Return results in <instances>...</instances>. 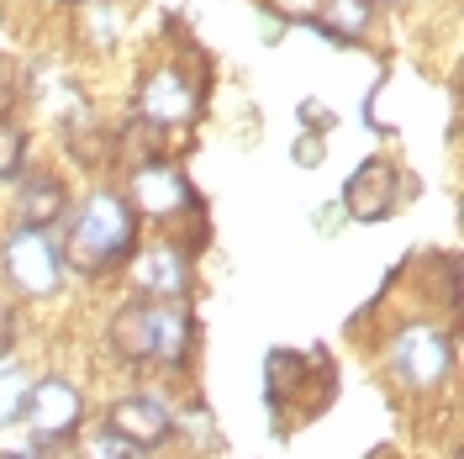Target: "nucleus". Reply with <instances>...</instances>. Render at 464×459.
<instances>
[{"instance_id": "2eb2a0df", "label": "nucleus", "mask_w": 464, "mask_h": 459, "mask_svg": "<svg viewBox=\"0 0 464 459\" xmlns=\"http://www.w3.org/2000/svg\"><path fill=\"white\" fill-rule=\"evenodd\" d=\"M27 391H32L27 375L16 370V365H0V423H16V417H22Z\"/></svg>"}, {"instance_id": "a211bd4d", "label": "nucleus", "mask_w": 464, "mask_h": 459, "mask_svg": "<svg viewBox=\"0 0 464 459\" xmlns=\"http://www.w3.org/2000/svg\"><path fill=\"white\" fill-rule=\"evenodd\" d=\"M16 95H22V74H16V63H11V58H0V122H11Z\"/></svg>"}, {"instance_id": "412c9836", "label": "nucleus", "mask_w": 464, "mask_h": 459, "mask_svg": "<svg viewBox=\"0 0 464 459\" xmlns=\"http://www.w3.org/2000/svg\"><path fill=\"white\" fill-rule=\"evenodd\" d=\"M0 459H37V454H22V449H11V454H0Z\"/></svg>"}, {"instance_id": "6e6552de", "label": "nucleus", "mask_w": 464, "mask_h": 459, "mask_svg": "<svg viewBox=\"0 0 464 459\" xmlns=\"http://www.w3.org/2000/svg\"><path fill=\"white\" fill-rule=\"evenodd\" d=\"M132 211L138 217H185L190 211V185H185V174L169 170L164 159L159 164H143V170H132Z\"/></svg>"}, {"instance_id": "f3484780", "label": "nucleus", "mask_w": 464, "mask_h": 459, "mask_svg": "<svg viewBox=\"0 0 464 459\" xmlns=\"http://www.w3.org/2000/svg\"><path fill=\"white\" fill-rule=\"evenodd\" d=\"M85 459H143V449L127 444V438H116V433H101V438L85 449Z\"/></svg>"}, {"instance_id": "0eeeda50", "label": "nucleus", "mask_w": 464, "mask_h": 459, "mask_svg": "<svg viewBox=\"0 0 464 459\" xmlns=\"http://www.w3.org/2000/svg\"><path fill=\"white\" fill-rule=\"evenodd\" d=\"M396 164L391 159H364L353 180L343 185V206L348 217H359V222H380V217H391L396 211Z\"/></svg>"}, {"instance_id": "f257e3e1", "label": "nucleus", "mask_w": 464, "mask_h": 459, "mask_svg": "<svg viewBox=\"0 0 464 459\" xmlns=\"http://www.w3.org/2000/svg\"><path fill=\"white\" fill-rule=\"evenodd\" d=\"M132 249H138V211H132L127 196H116V190H95V196L69 217V232H63V243H58L63 264L80 269V275H106V269H116Z\"/></svg>"}, {"instance_id": "9b49d317", "label": "nucleus", "mask_w": 464, "mask_h": 459, "mask_svg": "<svg viewBox=\"0 0 464 459\" xmlns=\"http://www.w3.org/2000/svg\"><path fill=\"white\" fill-rule=\"evenodd\" d=\"M63 211H69L63 180H53V174H22V185H16V222H22V232H48L53 222H63Z\"/></svg>"}, {"instance_id": "423d86ee", "label": "nucleus", "mask_w": 464, "mask_h": 459, "mask_svg": "<svg viewBox=\"0 0 464 459\" xmlns=\"http://www.w3.org/2000/svg\"><path fill=\"white\" fill-rule=\"evenodd\" d=\"M196 106H201V95H196V85L179 74V69H159V74H148L143 95H138V116H148L153 127H185L190 116H196Z\"/></svg>"}, {"instance_id": "39448f33", "label": "nucleus", "mask_w": 464, "mask_h": 459, "mask_svg": "<svg viewBox=\"0 0 464 459\" xmlns=\"http://www.w3.org/2000/svg\"><path fill=\"white\" fill-rule=\"evenodd\" d=\"M5 275L22 296H53L63 286V254L48 232H16L5 243Z\"/></svg>"}, {"instance_id": "f8f14e48", "label": "nucleus", "mask_w": 464, "mask_h": 459, "mask_svg": "<svg viewBox=\"0 0 464 459\" xmlns=\"http://www.w3.org/2000/svg\"><path fill=\"white\" fill-rule=\"evenodd\" d=\"M111 159L127 164V170L159 164V159H164V127H153L148 116H132L121 132H111Z\"/></svg>"}, {"instance_id": "4468645a", "label": "nucleus", "mask_w": 464, "mask_h": 459, "mask_svg": "<svg viewBox=\"0 0 464 459\" xmlns=\"http://www.w3.org/2000/svg\"><path fill=\"white\" fill-rule=\"evenodd\" d=\"M370 16H375V5L370 0H322L317 5V22L327 37H364L370 32Z\"/></svg>"}, {"instance_id": "9d476101", "label": "nucleus", "mask_w": 464, "mask_h": 459, "mask_svg": "<svg viewBox=\"0 0 464 459\" xmlns=\"http://www.w3.org/2000/svg\"><path fill=\"white\" fill-rule=\"evenodd\" d=\"M111 428L106 433H116V438H127V444H138V449H159L164 438L174 433V423H169V412L153 402V396H127V402H116L111 406V417H106Z\"/></svg>"}, {"instance_id": "7ed1b4c3", "label": "nucleus", "mask_w": 464, "mask_h": 459, "mask_svg": "<svg viewBox=\"0 0 464 459\" xmlns=\"http://www.w3.org/2000/svg\"><path fill=\"white\" fill-rule=\"evenodd\" d=\"M391 365H396V375L411 391H438L449 380V370H454V338L443 327H433V322H411L391 344Z\"/></svg>"}, {"instance_id": "20e7f679", "label": "nucleus", "mask_w": 464, "mask_h": 459, "mask_svg": "<svg viewBox=\"0 0 464 459\" xmlns=\"http://www.w3.org/2000/svg\"><path fill=\"white\" fill-rule=\"evenodd\" d=\"M22 417H27V428L37 444H69L80 433V423H85V396L63 375H48V380H37L27 391Z\"/></svg>"}, {"instance_id": "1a4fd4ad", "label": "nucleus", "mask_w": 464, "mask_h": 459, "mask_svg": "<svg viewBox=\"0 0 464 459\" xmlns=\"http://www.w3.org/2000/svg\"><path fill=\"white\" fill-rule=\"evenodd\" d=\"M132 280H138V290H143L148 301H185V290H190L185 249H174V243L148 249V254L138 259V269H132Z\"/></svg>"}, {"instance_id": "f03ea898", "label": "nucleus", "mask_w": 464, "mask_h": 459, "mask_svg": "<svg viewBox=\"0 0 464 459\" xmlns=\"http://www.w3.org/2000/svg\"><path fill=\"white\" fill-rule=\"evenodd\" d=\"M106 338H111L116 359H127V365H143V359L179 365V359L190 354V317H185V301H127V307L111 317Z\"/></svg>"}, {"instance_id": "ddd939ff", "label": "nucleus", "mask_w": 464, "mask_h": 459, "mask_svg": "<svg viewBox=\"0 0 464 459\" xmlns=\"http://www.w3.org/2000/svg\"><path fill=\"white\" fill-rule=\"evenodd\" d=\"M63 143H69V153L80 159V164H111V127H101L90 112H74L69 116V127H63Z\"/></svg>"}, {"instance_id": "aec40b11", "label": "nucleus", "mask_w": 464, "mask_h": 459, "mask_svg": "<svg viewBox=\"0 0 464 459\" xmlns=\"http://www.w3.org/2000/svg\"><path fill=\"white\" fill-rule=\"evenodd\" d=\"M275 5H280L285 16H317V5H322V0H275Z\"/></svg>"}, {"instance_id": "dca6fc26", "label": "nucleus", "mask_w": 464, "mask_h": 459, "mask_svg": "<svg viewBox=\"0 0 464 459\" xmlns=\"http://www.w3.org/2000/svg\"><path fill=\"white\" fill-rule=\"evenodd\" d=\"M22 159H27V132L11 127V122H0V180H16Z\"/></svg>"}, {"instance_id": "6ab92c4d", "label": "nucleus", "mask_w": 464, "mask_h": 459, "mask_svg": "<svg viewBox=\"0 0 464 459\" xmlns=\"http://www.w3.org/2000/svg\"><path fill=\"white\" fill-rule=\"evenodd\" d=\"M11 344H16V312H11V301L0 296V359L11 354Z\"/></svg>"}]
</instances>
